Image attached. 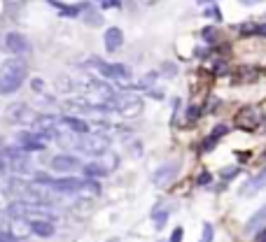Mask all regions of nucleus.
I'll list each match as a JSON object with an SVG mask.
<instances>
[{"instance_id":"bb28decb","label":"nucleus","mask_w":266,"mask_h":242,"mask_svg":"<svg viewBox=\"0 0 266 242\" xmlns=\"http://www.w3.org/2000/svg\"><path fill=\"white\" fill-rule=\"evenodd\" d=\"M219 175H222V180H231V177L238 175V168H236V166H231V168H224L222 172H219Z\"/></svg>"},{"instance_id":"a878e982","label":"nucleus","mask_w":266,"mask_h":242,"mask_svg":"<svg viewBox=\"0 0 266 242\" xmlns=\"http://www.w3.org/2000/svg\"><path fill=\"white\" fill-rule=\"evenodd\" d=\"M205 16H210V19H215V21H222V12H219V7H208L205 10Z\"/></svg>"},{"instance_id":"20e7f679","label":"nucleus","mask_w":266,"mask_h":242,"mask_svg":"<svg viewBox=\"0 0 266 242\" xmlns=\"http://www.w3.org/2000/svg\"><path fill=\"white\" fill-rule=\"evenodd\" d=\"M89 66H96L98 72L108 80H119V82H126L131 80V68L129 66H122V63H105V60H89Z\"/></svg>"},{"instance_id":"0eeeda50","label":"nucleus","mask_w":266,"mask_h":242,"mask_svg":"<svg viewBox=\"0 0 266 242\" xmlns=\"http://www.w3.org/2000/svg\"><path fill=\"white\" fill-rule=\"evenodd\" d=\"M14 140H17L19 149H24V152H42L47 147L45 138H40V133H35V130H21V133H17Z\"/></svg>"},{"instance_id":"72a5a7b5","label":"nucleus","mask_w":266,"mask_h":242,"mask_svg":"<svg viewBox=\"0 0 266 242\" xmlns=\"http://www.w3.org/2000/svg\"><path fill=\"white\" fill-rule=\"evenodd\" d=\"M240 5H247V7H252V5H259L261 0H238Z\"/></svg>"},{"instance_id":"b1692460","label":"nucleus","mask_w":266,"mask_h":242,"mask_svg":"<svg viewBox=\"0 0 266 242\" xmlns=\"http://www.w3.org/2000/svg\"><path fill=\"white\" fill-rule=\"evenodd\" d=\"M203 40L205 42H215V40H217V28H210V26L203 28Z\"/></svg>"},{"instance_id":"9d476101","label":"nucleus","mask_w":266,"mask_h":242,"mask_svg":"<svg viewBox=\"0 0 266 242\" xmlns=\"http://www.w3.org/2000/svg\"><path fill=\"white\" fill-rule=\"evenodd\" d=\"M49 166H52L56 172H73V170L80 168V161H77L75 156H70V154H59V156L52 158Z\"/></svg>"},{"instance_id":"4be33fe9","label":"nucleus","mask_w":266,"mask_h":242,"mask_svg":"<svg viewBox=\"0 0 266 242\" xmlns=\"http://www.w3.org/2000/svg\"><path fill=\"white\" fill-rule=\"evenodd\" d=\"M49 2H52V5H56L59 7V10H61V14L63 16H77V14L82 12V7H68V5H61V2H54V0H49Z\"/></svg>"},{"instance_id":"f257e3e1","label":"nucleus","mask_w":266,"mask_h":242,"mask_svg":"<svg viewBox=\"0 0 266 242\" xmlns=\"http://www.w3.org/2000/svg\"><path fill=\"white\" fill-rule=\"evenodd\" d=\"M26 80V63L21 58H7L0 66V94L10 96Z\"/></svg>"},{"instance_id":"dca6fc26","label":"nucleus","mask_w":266,"mask_h":242,"mask_svg":"<svg viewBox=\"0 0 266 242\" xmlns=\"http://www.w3.org/2000/svg\"><path fill=\"white\" fill-rule=\"evenodd\" d=\"M266 186V170H261L257 177H252V180L247 182L245 186H243V194H257L259 188Z\"/></svg>"},{"instance_id":"4468645a","label":"nucleus","mask_w":266,"mask_h":242,"mask_svg":"<svg viewBox=\"0 0 266 242\" xmlns=\"http://www.w3.org/2000/svg\"><path fill=\"white\" fill-rule=\"evenodd\" d=\"M31 230L38 238H52L56 228H54V224L47 222V219H38V222H31Z\"/></svg>"},{"instance_id":"a211bd4d","label":"nucleus","mask_w":266,"mask_h":242,"mask_svg":"<svg viewBox=\"0 0 266 242\" xmlns=\"http://www.w3.org/2000/svg\"><path fill=\"white\" fill-rule=\"evenodd\" d=\"M82 172L87 177H91V180H94V177L108 175V168H105V166H101V163H87V166L82 168Z\"/></svg>"},{"instance_id":"f704fd0d","label":"nucleus","mask_w":266,"mask_h":242,"mask_svg":"<svg viewBox=\"0 0 266 242\" xmlns=\"http://www.w3.org/2000/svg\"><path fill=\"white\" fill-rule=\"evenodd\" d=\"M201 2H210V0H201ZM212 2H215V0H212Z\"/></svg>"},{"instance_id":"c85d7f7f","label":"nucleus","mask_w":266,"mask_h":242,"mask_svg":"<svg viewBox=\"0 0 266 242\" xmlns=\"http://www.w3.org/2000/svg\"><path fill=\"white\" fill-rule=\"evenodd\" d=\"M198 114H201V110H198V105H191V108L187 110V119H198Z\"/></svg>"},{"instance_id":"f3484780","label":"nucleus","mask_w":266,"mask_h":242,"mask_svg":"<svg viewBox=\"0 0 266 242\" xmlns=\"http://www.w3.org/2000/svg\"><path fill=\"white\" fill-rule=\"evenodd\" d=\"M229 133V126H226V124H219V126H215V130H212L210 133V138H208V140H205V152H208V149H212L215 147V142L219 140V138H224V135Z\"/></svg>"},{"instance_id":"412c9836","label":"nucleus","mask_w":266,"mask_h":242,"mask_svg":"<svg viewBox=\"0 0 266 242\" xmlns=\"http://www.w3.org/2000/svg\"><path fill=\"white\" fill-rule=\"evenodd\" d=\"M152 219H154V226H157V228H164L166 222H168V210H154Z\"/></svg>"},{"instance_id":"6e6552de","label":"nucleus","mask_w":266,"mask_h":242,"mask_svg":"<svg viewBox=\"0 0 266 242\" xmlns=\"http://www.w3.org/2000/svg\"><path fill=\"white\" fill-rule=\"evenodd\" d=\"M3 156H5V163L17 172V175H24V172L31 170L28 156L24 154V149H3Z\"/></svg>"},{"instance_id":"c756f323","label":"nucleus","mask_w":266,"mask_h":242,"mask_svg":"<svg viewBox=\"0 0 266 242\" xmlns=\"http://www.w3.org/2000/svg\"><path fill=\"white\" fill-rule=\"evenodd\" d=\"M98 2H101L105 10H108V7H119L122 5V0H98Z\"/></svg>"},{"instance_id":"f8f14e48","label":"nucleus","mask_w":266,"mask_h":242,"mask_svg":"<svg viewBox=\"0 0 266 242\" xmlns=\"http://www.w3.org/2000/svg\"><path fill=\"white\" fill-rule=\"evenodd\" d=\"M103 42H105V49H108V52H117V49L124 44V33L119 28H108Z\"/></svg>"},{"instance_id":"393cba45","label":"nucleus","mask_w":266,"mask_h":242,"mask_svg":"<svg viewBox=\"0 0 266 242\" xmlns=\"http://www.w3.org/2000/svg\"><path fill=\"white\" fill-rule=\"evenodd\" d=\"M212 224H203V236H201V242H212Z\"/></svg>"},{"instance_id":"473e14b6","label":"nucleus","mask_w":266,"mask_h":242,"mask_svg":"<svg viewBox=\"0 0 266 242\" xmlns=\"http://www.w3.org/2000/svg\"><path fill=\"white\" fill-rule=\"evenodd\" d=\"M254 242H266V228H261L259 233H257V238H254Z\"/></svg>"},{"instance_id":"6ab92c4d","label":"nucleus","mask_w":266,"mask_h":242,"mask_svg":"<svg viewBox=\"0 0 266 242\" xmlns=\"http://www.w3.org/2000/svg\"><path fill=\"white\" fill-rule=\"evenodd\" d=\"M31 88H33V94L40 96V98H47V100L52 98V96L47 94V86H45V82H42V80H33V82H31Z\"/></svg>"},{"instance_id":"1a4fd4ad","label":"nucleus","mask_w":266,"mask_h":242,"mask_svg":"<svg viewBox=\"0 0 266 242\" xmlns=\"http://www.w3.org/2000/svg\"><path fill=\"white\" fill-rule=\"evenodd\" d=\"M257 124H259V114H257L254 108H243L236 114V126L243 128V130H252Z\"/></svg>"},{"instance_id":"39448f33","label":"nucleus","mask_w":266,"mask_h":242,"mask_svg":"<svg viewBox=\"0 0 266 242\" xmlns=\"http://www.w3.org/2000/svg\"><path fill=\"white\" fill-rule=\"evenodd\" d=\"M3 44H5L7 52H12V54H17V56H24V54H28V52H31V42H28V38L24 33H17V30L5 33Z\"/></svg>"},{"instance_id":"423d86ee","label":"nucleus","mask_w":266,"mask_h":242,"mask_svg":"<svg viewBox=\"0 0 266 242\" xmlns=\"http://www.w3.org/2000/svg\"><path fill=\"white\" fill-rule=\"evenodd\" d=\"M7 119L17 121V124H21V126H31V124H35L38 114H35L28 105H24V102H14V105L7 108Z\"/></svg>"},{"instance_id":"f03ea898","label":"nucleus","mask_w":266,"mask_h":242,"mask_svg":"<svg viewBox=\"0 0 266 242\" xmlns=\"http://www.w3.org/2000/svg\"><path fill=\"white\" fill-rule=\"evenodd\" d=\"M7 214L12 219H21V222H38V219H54L52 212L47 208H42L38 202H26V200H17L7 208Z\"/></svg>"},{"instance_id":"7c9ffc66","label":"nucleus","mask_w":266,"mask_h":242,"mask_svg":"<svg viewBox=\"0 0 266 242\" xmlns=\"http://www.w3.org/2000/svg\"><path fill=\"white\" fill-rule=\"evenodd\" d=\"M182 233H184V230L180 228V226H177V228L173 230V236H171V242H182Z\"/></svg>"},{"instance_id":"2eb2a0df","label":"nucleus","mask_w":266,"mask_h":242,"mask_svg":"<svg viewBox=\"0 0 266 242\" xmlns=\"http://www.w3.org/2000/svg\"><path fill=\"white\" fill-rule=\"evenodd\" d=\"M264 224H266V205H264V208H259L252 216H250V219H247L245 230H247V233H250V230H257L259 226H264Z\"/></svg>"},{"instance_id":"5701e85b","label":"nucleus","mask_w":266,"mask_h":242,"mask_svg":"<svg viewBox=\"0 0 266 242\" xmlns=\"http://www.w3.org/2000/svg\"><path fill=\"white\" fill-rule=\"evenodd\" d=\"M84 21H87V24H91V26H101L103 16L98 12H87V14H84Z\"/></svg>"},{"instance_id":"2f4dec72","label":"nucleus","mask_w":266,"mask_h":242,"mask_svg":"<svg viewBox=\"0 0 266 242\" xmlns=\"http://www.w3.org/2000/svg\"><path fill=\"white\" fill-rule=\"evenodd\" d=\"M208 182H210V175H208V172H201V175H198V184H201V186L208 184Z\"/></svg>"},{"instance_id":"7ed1b4c3","label":"nucleus","mask_w":266,"mask_h":242,"mask_svg":"<svg viewBox=\"0 0 266 242\" xmlns=\"http://www.w3.org/2000/svg\"><path fill=\"white\" fill-rule=\"evenodd\" d=\"M61 142H68L70 147H75V149H80L82 154H89V156H101L105 149H108V140L105 138H98V135H89V133H84V135H80V138H63V135H56Z\"/></svg>"},{"instance_id":"aec40b11","label":"nucleus","mask_w":266,"mask_h":242,"mask_svg":"<svg viewBox=\"0 0 266 242\" xmlns=\"http://www.w3.org/2000/svg\"><path fill=\"white\" fill-rule=\"evenodd\" d=\"M243 35H259V38H266V24H252V26L243 28Z\"/></svg>"},{"instance_id":"ddd939ff","label":"nucleus","mask_w":266,"mask_h":242,"mask_svg":"<svg viewBox=\"0 0 266 242\" xmlns=\"http://www.w3.org/2000/svg\"><path fill=\"white\" fill-rule=\"evenodd\" d=\"M61 124L68 128V130H73L75 135H84V133H89V130H91L87 121L80 119V116H63Z\"/></svg>"},{"instance_id":"9b49d317","label":"nucleus","mask_w":266,"mask_h":242,"mask_svg":"<svg viewBox=\"0 0 266 242\" xmlns=\"http://www.w3.org/2000/svg\"><path fill=\"white\" fill-rule=\"evenodd\" d=\"M175 172H177V163H166V166H161V168H157V172L152 175V182L154 184H168V182L175 177Z\"/></svg>"},{"instance_id":"cd10ccee","label":"nucleus","mask_w":266,"mask_h":242,"mask_svg":"<svg viewBox=\"0 0 266 242\" xmlns=\"http://www.w3.org/2000/svg\"><path fill=\"white\" fill-rule=\"evenodd\" d=\"M0 242H21L17 236H12V233H5V230H0Z\"/></svg>"}]
</instances>
